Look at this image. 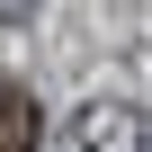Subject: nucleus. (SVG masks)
<instances>
[{
	"instance_id": "1",
	"label": "nucleus",
	"mask_w": 152,
	"mask_h": 152,
	"mask_svg": "<svg viewBox=\"0 0 152 152\" xmlns=\"http://www.w3.org/2000/svg\"><path fill=\"white\" fill-rule=\"evenodd\" d=\"M72 143L81 152H152V116L143 107H81V125H72Z\"/></svg>"
},
{
	"instance_id": "2",
	"label": "nucleus",
	"mask_w": 152,
	"mask_h": 152,
	"mask_svg": "<svg viewBox=\"0 0 152 152\" xmlns=\"http://www.w3.org/2000/svg\"><path fill=\"white\" fill-rule=\"evenodd\" d=\"M0 152H36V107H27V90H0Z\"/></svg>"
},
{
	"instance_id": "3",
	"label": "nucleus",
	"mask_w": 152,
	"mask_h": 152,
	"mask_svg": "<svg viewBox=\"0 0 152 152\" xmlns=\"http://www.w3.org/2000/svg\"><path fill=\"white\" fill-rule=\"evenodd\" d=\"M18 18H36V0H0V27H18Z\"/></svg>"
}]
</instances>
